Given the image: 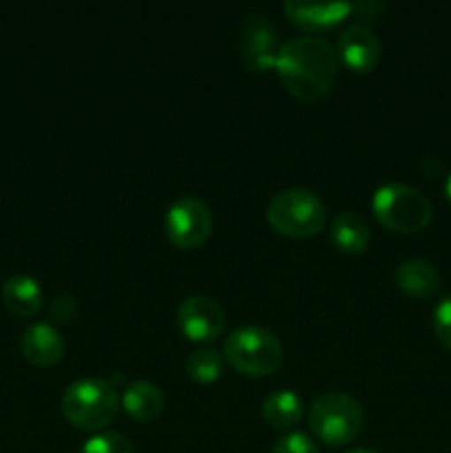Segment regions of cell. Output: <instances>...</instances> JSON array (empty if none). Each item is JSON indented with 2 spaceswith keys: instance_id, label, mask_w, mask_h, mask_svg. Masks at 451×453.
<instances>
[{
  "instance_id": "cell-7",
  "label": "cell",
  "mask_w": 451,
  "mask_h": 453,
  "mask_svg": "<svg viewBox=\"0 0 451 453\" xmlns=\"http://www.w3.org/2000/svg\"><path fill=\"white\" fill-rule=\"evenodd\" d=\"M166 237L180 248H197L210 237L212 212L203 199L181 195L168 206L164 215Z\"/></svg>"
},
{
  "instance_id": "cell-1",
  "label": "cell",
  "mask_w": 451,
  "mask_h": 453,
  "mask_svg": "<svg viewBox=\"0 0 451 453\" xmlns=\"http://www.w3.org/2000/svg\"><path fill=\"white\" fill-rule=\"evenodd\" d=\"M274 69L292 96L314 102L334 84L336 49L318 35H299L279 47Z\"/></svg>"
},
{
  "instance_id": "cell-18",
  "label": "cell",
  "mask_w": 451,
  "mask_h": 453,
  "mask_svg": "<svg viewBox=\"0 0 451 453\" xmlns=\"http://www.w3.org/2000/svg\"><path fill=\"white\" fill-rule=\"evenodd\" d=\"M221 365H224V357L212 348H199L186 358V372L190 379L199 380V383L215 380L221 374Z\"/></svg>"
},
{
  "instance_id": "cell-14",
  "label": "cell",
  "mask_w": 451,
  "mask_h": 453,
  "mask_svg": "<svg viewBox=\"0 0 451 453\" xmlns=\"http://www.w3.org/2000/svg\"><path fill=\"white\" fill-rule=\"evenodd\" d=\"M119 403L135 420L150 423V420H155L164 411L166 398H164L159 385L150 383V380H133V383L124 388Z\"/></svg>"
},
{
  "instance_id": "cell-9",
  "label": "cell",
  "mask_w": 451,
  "mask_h": 453,
  "mask_svg": "<svg viewBox=\"0 0 451 453\" xmlns=\"http://www.w3.org/2000/svg\"><path fill=\"white\" fill-rule=\"evenodd\" d=\"M239 53L250 71H265L277 62V38L270 20L261 13L243 18L239 29Z\"/></svg>"
},
{
  "instance_id": "cell-17",
  "label": "cell",
  "mask_w": 451,
  "mask_h": 453,
  "mask_svg": "<svg viewBox=\"0 0 451 453\" xmlns=\"http://www.w3.org/2000/svg\"><path fill=\"white\" fill-rule=\"evenodd\" d=\"M261 416L270 427H292L303 416V401L292 389H274L261 403Z\"/></svg>"
},
{
  "instance_id": "cell-23",
  "label": "cell",
  "mask_w": 451,
  "mask_h": 453,
  "mask_svg": "<svg viewBox=\"0 0 451 453\" xmlns=\"http://www.w3.org/2000/svg\"><path fill=\"white\" fill-rule=\"evenodd\" d=\"M106 380H109V383L113 385L115 389H119V385L124 383V374H119V372H113L111 376H106Z\"/></svg>"
},
{
  "instance_id": "cell-15",
  "label": "cell",
  "mask_w": 451,
  "mask_h": 453,
  "mask_svg": "<svg viewBox=\"0 0 451 453\" xmlns=\"http://www.w3.org/2000/svg\"><path fill=\"white\" fill-rule=\"evenodd\" d=\"M394 277H396V286L411 299H429L440 288V274L424 259L402 261Z\"/></svg>"
},
{
  "instance_id": "cell-24",
  "label": "cell",
  "mask_w": 451,
  "mask_h": 453,
  "mask_svg": "<svg viewBox=\"0 0 451 453\" xmlns=\"http://www.w3.org/2000/svg\"><path fill=\"white\" fill-rule=\"evenodd\" d=\"M348 453H380V451L371 449V447H356V449H349Z\"/></svg>"
},
{
  "instance_id": "cell-25",
  "label": "cell",
  "mask_w": 451,
  "mask_h": 453,
  "mask_svg": "<svg viewBox=\"0 0 451 453\" xmlns=\"http://www.w3.org/2000/svg\"><path fill=\"white\" fill-rule=\"evenodd\" d=\"M445 193H447V199L451 202V173H449V177H447V181H445Z\"/></svg>"
},
{
  "instance_id": "cell-20",
  "label": "cell",
  "mask_w": 451,
  "mask_h": 453,
  "mask_svg": "<svg viewBox=\"0 0 451 453\" xmlns=\"http://www.w3.org/2000/svg\"><path fill=\"white\" fill-rule=\"evenodd\" d=\"M433 330H436L438 341L442 348L451 352V295L442 296L433 310Z\"/></svg>"
},
{
  "instance_id": "cell-2",
  "label": "cell",
  "mask_w": 451,
  "mask_h": 453,
  "mask_svg": "<svg viewBox=\"0 0 451 453\" xmlns=\"http://www.w3.org/2000/svg\"><path fill=\"white\" fill-rule=\"evenodd\" d=\"M119 411V394L106 379L84 376L73 380L62 394V414L73 427L102 432Z\"/></svg>"
},
{
  "instance_id": "cell-12",
  "label": "cell",
  "mask_w": 451,
  "mask_h": 453,
  "mask_svg": "<svg viewBox=\"0 0 451 453\" xmlns=\"http://www.w3.org/2000/svg\"><path fill=\"white\" fill-rule=\"evenodd\" d=\"M287 18L292 22L308 29H325V27L336 25L343 20L349 12L352 4L343 3V0H332V3H308V0H287L283 4Z\"/></svg>"
},
{
  "instance_id": "cell-16",
  "label": "cell",
  "mask_w": 451,
  "mask_h": 453,
  "mask_svg": "<svg viewBox=\"0 0 451 453\" xmlns=\"http://www.w3.org/2000/svg\"><path fill=\"white\" fill-rule=\"evenodd\" d=\"M330 239L334 242V246L340 252H348V255H358L367 248L371 234L370 226L365 224L363 217H358L356 212H339V215L332 219L330 226Z\"/></svg>"
},
{
  "instance_id": "cell-5",
  "label": "cell",
  "mask_w": 451,
  "mask_h": 453,
  "mask_svg": "<svg viewBox=\"0 0 451 453\" xmlns=\"http://www.w3.org/2000/svg\"><path fill=\"white\" fill-rule=\"evenodd\" d=\"M371 211L376 219L394 233H418L432 221V202L418 188L401 181L376 188Z\"/></svg>"
},
{
  "instance_id": "cell-4",
  "label": "cell",
  "mask_w": 451,
  "mask_h": 453,
  "mask_svg": "<svg viewBox=\"0 0 451 453\" xmlns=\"http://www.w3.org/2000/svg\"><path fill=\"white\" fill-rule=\"evenodd\" d=\"M265 217L277 233L287 237H312L325 226L327 208L314 190L286 188L270 199Z\"/></svg>"
},
{
  "instance_id": "cell-19",
  "label": "cell",
  "mask_w": 451,
  "mask_h": 453,
  "mask_svg": "<svg viewBox=\"0 0 451 453\" xmlns=\"http://www.w3.org/2000/svg\"><path fill=\"white\" fill-rule=\"evenodd\" d=\"M80 453H135V447L124 434L100 432L84 442Z\"/></svg>"
},
{
  "instance_id": "cell-22",
  "label": "cell",
  "mask_w": 451,
  "mask_h": 453,
  "mask_svg": "<svg viewBox=\"0 0 451 453\" xmlns=\"http://www.w3.org/2000/svg\"><path fill=\"white\" fill-rule=\"evenodd\" d=\"M75 312H78V301L69 292H62V295L53 296L51 305H49V314L56 323H69L73 321Z\"/></svg>"
},
{
  "instance_id": "cell-8",
  "label": "cell",
  "mask_w": 451,
  "mask_h": 453,
  "mask_svg": "<svg viewBox=\"0 0 451 453\" xmlns=\"http://www.w3.org/2000/svg\"><path fill=\"white\" fill-rule=\"evenodd\" d=\"M175 321L188 339L212 341L224 332L226 314L212 296L190 295L177 305Z\"/></svg>"
},
{
  "instance_id": "cell-6",
  "label": "cell",
  "mask_w": 451,
  "mask_h": 453,
  "mask_svg": "<svg viewBox=\"0 0 451 453\" xmlns=\"http://www.w3.org/2000/svg\"><path fill=\"white\" fill-rule=\"evenodd\" d=\"M224 357L241 374L268 376L281 365L283 345L261 326H241L228 334Z\"/></svg>"
},
{
  "instance_id": "cell-3",
  "label": "cell",
  "mask_w": 451,
  "mask_h": 453,
  "mask_svg": "<svg viewBox=\"0 0 451 453\" xmlns=\"http://www.w3.org/2000/svg\"><path fill=\"white\" fill-rule=\"evenodd\" d=\"M310 429L325 445H348L361 434L365 414L361 403L343 392H327L310 405Z\"/></svg>"
},
{
  "instance_id": "cell-13",
  "label": "cell",
  "mask_w": 451,
  "mask_h": 453,
  "mask_svg": "<svg viewBox=\"0 0 451 453\" xmlns=\"http://www.w3.org/2000/svg\"><path fill=\"white\" fill-rule=\"evenodd\" d=\"M4 308L16 317H34L42 308L44 292L40 283L29 274H13L3 283L0 290Z\"/></svg>"
},
{
  "instance_id": "cell-11",
  "label": "cell",
  "mask_w": 451,
  "mask_h": 453,
  "mask_svg": "<svg viewBox=\"0 0 451 453\" xmlns=\"http://www.w3.org/2000/svg\"><path fill=\"white\" fill-rule=\"evenodd\" d=\"M20 352L31 365H56L65 357V339L51 323H31L20 336Z\"/></svg>"
},
{
  "instance_id": "cell-21",
  "label": "cell",
  "mask_w": 451,
  "mask_h": 453,
  "mask_svg": "<svg viewBox=\"0 0 451 453\" xmlns=\"http://www.w3.org/2000/svg\"><path fill=\"white\" fill-rule=\"evenodd\" d=\"M272 453H318V447L308 434L290 432L274 442Z\"/></svg>"
},
{
  "instance_id": "cell-10",
  "label": "cell",
  "mask_w": 451,
  "mask_h": 453,
  "mask_svg": "<svg viewBox=\"0 0 451 453\" xmlns=\"http://www.w3.org/2000/svg\"><path fill=\"white\" fill-rule=\"evenodd\" d=\"M336 56L343 60L345 66L358 71V73H365V71L374 69L380 58L378 35L365 22H354V25L345 27L343 34L339 35Z\"/></svg>"
}]
</instances>
